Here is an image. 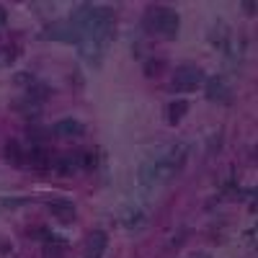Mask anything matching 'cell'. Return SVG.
<instances>
[{
  "label": "cell",
  "mask_w": 258,
  "mask_h": 258,
  "mask_svg": "<svg viewBox=\"0 0 258 258\" xmlns=\"http://www.w3.org/2000/svg\"><path fill=\"white\" fill-rule=\"evenodd\" d=\"M240 8H243L248 16H255V0H243V3H240Z\"/></svg>",
  "instance_id": "17"
},
{
  "label": "cell",
  "mask_w": 258,
  "mask_h": 258,
  "mask_svg": "<svg viewBox=\"0 0 258 258\" xmlns=\"http://www.w3.org/2000/svg\"><path fill=\"white\" fill-rule=\"evenodd\" d=\"M29 235L34 240H41V243H54V240H62V238H57L54 232H49L47 227H29Z\"/></svg>",
  "instance_id": "15"
},
{
  "label": "cell",
  "mask_w": 258,
  "mask_h": 258,
  "mask_svg": "<svg viewBox=\"0 0 258 258\" xmlns=\"http://www.w3.org/2000/svg\"><path fill=\"white\" fill-rule=\"evenodd\" d=\"M142 29L147 34H158L163 39H176L178 29H181V18L173 8H165V6H153L147 8L142 16Z\"/></svg>",
  "instance_id": "2"
},
{
  "label": "cell",
  "mask_w": 258,
  "mask_h": 258,
  "mask_svg": "<svg viewBox=\"0 0 258 258\" xmlns=\"http://www.w3.org/2000/svg\"><path fill=\"white\" fill-rule=\"evenodd\" d=\"M197 258H209V255H197Z\"/></svg>",
  "instance_id": "20"
},
{
  "label": "cell",
  "mask_w": 258,
  "mask_h": 258,
  "mask_svg": "<svg viewBox=\"0 0 258 258\" xmlns=\"http://www.w3.org/2000/svg\"><path fill=\"white\" fill-rule=\"evenodd\" d=\"M145 225H147V217H145L142 212H129L126 217H124V227H129V230H140Z\"/></svg>",
  "instance_id": "16"
},
{
  "label": "cell",
  "mask_w": 258,
  "mask_h": 258,
  "mask_svg": "<svg viewBox=\"0 0 258 258\" xmlns=\"http://www.w3.org/2000/svg\"><path fill=\"white\" fill-rule=\"evenodd\" d=\"M52 132L57 137H80V135H85V126L78 119H62L52 126Z\"/></svg>",
  "instance_id": "9"
},
{
  "label": "cell",
  "mask_w": 258,
  "mask_h": 258,
  "mask_svg": "<svg viewBox=\"0 0 258 258\" xmlns=\"http://www.w3.org/2000/svg\"><path fill=\"white\" fill-rule=\"evenodd\" d=\"M204 80H207V75H204L202 68H197V64H181L173 73L170 88L178 91V93H188V91H197L199 85H204Z\"/></svg>",
  "instance_id": "4"
},
{
  "label": "cell",
  "mask_w": 258,
  "mask_h": 258,
  "mask_svg": "<svg viewBox=\"0 0 258 258\" xmlns=\"http://www.w3.org/2000/svg\"><path fill=\"white\" fill-rule=\"evenodd\" d=\"M44 258H68V243L64 240L44 243Z\"/></svg>",
  "instance_id": "14"
},
{
  "label": "cell",
  "mask_w": 258,
  "mask_h": 258,
  "mask_svg": "<svg viewBox=\"0 0 258 258\" xmlns=\"http://www.w3.org/2000/svg\"><path fill=\"white\" fill-rule=\"evenodd\" d=\"M47 209L52 212V217H57L62 225L75 222V214H78L75 204H73V202H68V199H52V202L47 204Z\"/></svg>",
  "instance_id": "8"
},
{
  "label": "cell",
  "mask_w": 258,
  "mask_h": 258,
  "mask_svg": "<svg viewBox=\"0 0 258 258\" xmlns=\"http://www.w3.org/2000/svg\"><path fill=\"white\" fill-rule=\"evenodd\" d=\"M204 96H207L209 101H214V103H230V101H232V88L227 85L225 78L212 75V78L204 80Z\"/></svg>",
  "instance_id": "5"
},
{
  "label": "cell",
  "mask_w": 258,
  "mask_h": 258,
  "mask_svg": "<svg viewBox=\"0 0 258 258\" xmlns=\"http://www.w3.org/2000/svg\"><path fill=\"white\" fill-rule=\"evenodd\" d=\"M188 160V147L186 145H170L163 155H158L153 163L147 165V176H155V178H170L183 170Z\"/></svg>",
  "instance_id": "3"
},
{
  "label": "cell",
  "mask_w": 258,
  "mask_h": 258,
  "mask_svg": "<svg viewBox=\"0 0 258 258\" xmlns=\"http://www.w3.org/2000/svg\"><path fill=\"white\" fill-rule=\"evenodd\" d=\"M70 24L78 34V49L80 57L91 64V68H98L106 49H109L111 39H114V29H116V18L111 8H101L93 3H83L75 6L70 13Z\"/></svg>",
  "instance_id": "1"
},
{
  "label": "cell",
  "mask_w": 258,
  "mask_h": 258,
  "mask_svg": "<svg viewBox=\"0 0 258 258\" xmlns=\"http://www.w3.org/2000/svg\"><path fill=\"white\" fill-rule=\"evenodd\" d=\"M41 39H52V41H64V44H75L78 47V34L73 29L70 21H57V24L47 26L41 31Z\"/></svg>",
  "instance_id": "6"
},
{
  "label": "cell",
  "mask_w": 258,
  "mask_h": 258,
  "mask_svg": "<svg viewBox=\"0 0 258 258\" xmlns=\"http://www.w3.org/2000/svg\"><path fill=\"white\" fill-rule=\"evenodd\" d=\"M26 163H31L34 168H49L52 155L47 153V147H44V145H34L29 153H26Z\"/></svg>",
  "instance_id": "10"
},
{
  "label": "cell",
  "mask_w": 258,
  "mask_h": 258,
  "mask_svg": "<svg viewBox=\"0 0 258 258\" xmlns=\"http://www.w3.org/2000/svg\"><path fill=\"white\" fill-rule=\"evenodd\" d=\"M142 70H145L147 78H158V75L165 70V59H160V57H145Z\"/></svg>",
  "instance_id": "13"
},
{
  "label": "cell",
  "mask_w": 258,
  "mask_h": 258,
  "mask_svg": "<svg viewBox=\"0 0 258 258\" xmlns=\"http://www.w3.org/2000/svg\"><path fill=\"white\" fill-rule=\"evenodd\" d=\"M6 160L13 165V168H21L26 163V153H24V147H21L18 140H8L6 142Z\"/></svg>",
  "instance_id": "11"
},
{
  "label": "cell",
  "mask_w": 258,
  "mask_h": 258,
  "mask_svg": "<svg viewBox=\"0 0 258 258\" xmlns=\"http://www.w3.org/2000/svg\"><path fill=\"white\" fill-rule=\"evenodd\" d=\"M165 114H168V124H173V126H176V124H178V121H181V119L188 114V101H183V98L170 101Z\"/></svg>",
  "instance_id": "12"
},
{
  "label": "cell",
  "mask_w": 258,
  "mask_h": 258,
  "mask_svg": "<svg viewBox=\"0 0 258 258\" xmlns=\"http://www.w3.org/2000/svg\"><path fill=\"white\" fill-rule=\"evenodd\" d=\"M6 21H8V11H6L3 6H0V29L6 26Z\"/></svg>",
  "instance_id": "19"
},
{
  "label": "cell",
  "mask_w": 258,
  "mask_h": 258,
  "mask_svg": "<svg viewBox=\"0 0 258 258\" xmlns=\"http://www.w3.org/2000/svg\"><path fill=\"white\" fill-rule=\"evenodd\" d=\"M106 245H109V235H106L103 230H93V232L88 235V240H85L83 255H85V258H103Z\"/></svg>",
  "instance_id": "7"
},
{
  "label": "cell",
  "mask_w": 258,
  "mask_h": 258,
  "mask_svg": "<svg viewBox=\"0 0 258 258\" xmlns=\"http://www.w3.org/2000/svg\"><path fill=\"white\" fill-rule=\"evenodd\" d=\"M0 204L3 207H24V204H29V199H3Z\"/></svg>",
  "instance_id": "18"
}]
</instances>
